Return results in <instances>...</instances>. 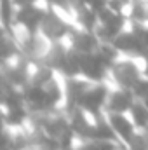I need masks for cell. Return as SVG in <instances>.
I'll use <instances>...</instances> for the list:
<instances>
[{
	"label": "cell",
	"mask_w": 148,
	"mask_h": 150,
	"mask_svg": "<svg viewBox=\"0 0 148 150\" xmlns=\"http://www.w3.org/2000/svg\"><path fill=\"white\" fill-rule=\"evenodd\" d=\"M145 75L141 56H125L120 54L113 65L110 67V72L106 77V82L110 86H118L125 89H132V86Z\"/></svg>",
	"instance_id": "6da1fadb"
},
{
	"label": "cell",
	"mask_w": 148,
	"mask_h": 150,
	"mask_svg": "<svg viewBox=\"0 0 148 150\" xmlns=\"http://www.w3.org/2000/svg\"><path fill=\"white\" fill-rule=\"evenodd\" d=\"M105 115H106V120L110 122L115 136L124 145H127L138 134V127L132 122L129 112H105Z\"/></svg>",
	"instance_id": "7a4b0ae2"
},
{
	"label": "cell",
	"mask_w": 148,
	"mask_h": 150,
	"mask_svg": "<svg viewBox=\"0 0 148 150\" xmlns=\"http://www.w3.org/2000/svg\"><path fill=\"white\" fill-rule=\"evenodd\" d=\"M136 100L138 98L134 96L132 89L111 86L106 105H105V112H129Z\"/></svg>",
	"instance_id": "3957f363"
},
{
	"label": "cell",
	"mask_w": 148,
	"mask_h": 150,
	"mask_svg": "<svg viewBox=\"0 0 148 150\" xmlns=\"http://www.w3.org/2000/svg\"><path fill=\"white\" fill-rule=\"evenodd\" d=\"M129 115H131L132 122L136 124L138 131H147L148 129V107L141 100L134 101V105L129 110Z\"/></svg>",
	"instance_id": "277c9868"
},
{
	"label": "cell",
	"mask_w": 148,
	"mask_h": 150,
	"mask_svg": "<svg viewBox=\"0 0 148 150\" xmlns=\"http://www.w3.org/2000/svg\"><path fill=\"white\" fill-rule=\"evenodd\" d=\"M16 4L14 0H2V28H11L16 16Z\"/></svg>",
	"instance_id": "5b68a950"
},
{
	"label": "cell",
	"mask_w": 148,
	"mask_h": 150,
	"mask_svg": "<svg viewBox=\"0 0 148 150\" xmlns=\"http://www.w3.org/2000/svg\"><path fill=\"white\" fill-rule=\"evenodd\" d=\"M132 93L138 100H143L148 96V75H143L134 86H132Z\"/></svg>",
	"instance_id": "8992f818"
},
{
	"label": "cell",
	"mask_w": 148,
	"mask_h": 150,
	"mask_svg": "<svg viewBox=\"0 0 148 150\" xmlns=\"http://www.w3.org/2000/svg\"><path fill=\"white\" fill-rule=\"evenodd\" d=\"M141 101H143V103H145V105H147V107H148V96H147V98H143Z\"/></svg>",
	"instance_id": "52a82bcc"
}]
</instances>
